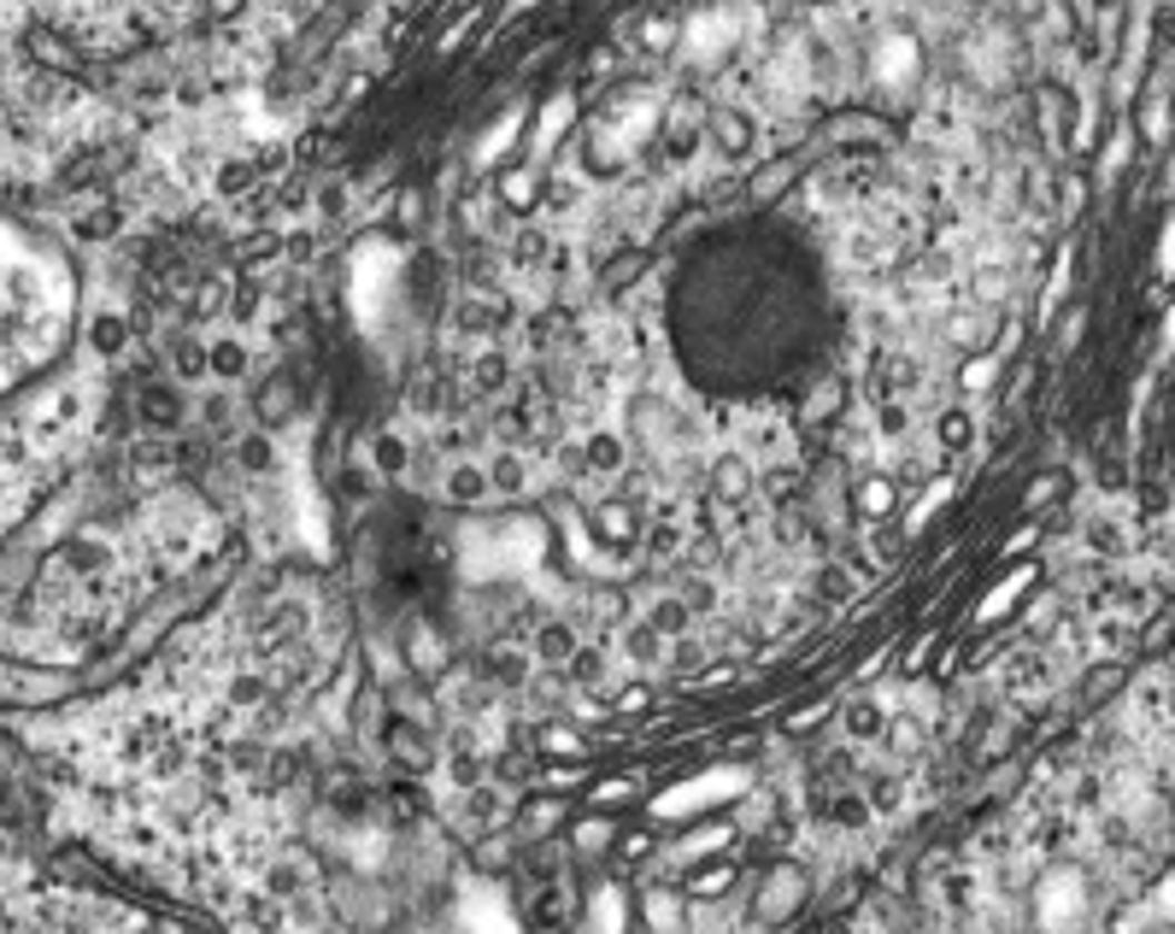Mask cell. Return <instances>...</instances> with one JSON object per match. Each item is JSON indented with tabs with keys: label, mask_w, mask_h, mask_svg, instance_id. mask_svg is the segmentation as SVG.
<instances>
[{
	"label": "cell",
	"mask_w": 1175,
	"mask_h": 934,
	"mask_svg": "<svg viewBox=\"0 0 1175 934\" xmlns=\"http://www.w3.org/2000/svg\"><path fill=\"white\" fill-rule=\"evenodd\" d=\"M1141 123L1152 130V141H1164V130H1169V107H1164V100H1152V107L1141 112Z\"/></svg>",
	"instance_id": "d6986e66"
},
{
	"label": "cell",
	"mask_w": 1175,
	"mask_h": 934,
	"mask_svg": "<svg viewBox=\"0 0 1175 934\" xmlns=\"http://www.w3.org/2000/svg\"><path fill=\"white\" fill-rule=\"evenodd\" d=\"M794 900H799V870H781V882H776V876L765 882V900H758V905L781 917V911H794Z\"/></svg>",
	"instance_id": "30bf717a"
},
{
	"label": "cell",
	"mask_w": 1175,
	"mask_h": 934,
	"mask_svg": "<svg viewBox=\"0 0 1175 934\" xmlns=\"http://www.w3.org/2000/svg\"><path fill=\"white\" fill-rule=\"evenodd\" d=\"M1164 347H1175V306H1169V318H1164Z\"/></svg>",
	"instance_id": "603a6c76"
},
{
	"label": "cell",
	"mask_w": 1175,
	"mask_h": 934,
	"mask_svg": "<svg viewBox=\"0 0 1175 934\" xmlns=\"http://www.w3.org/2000/svg\"><path fill=\"white\" fill-rule=\"evenodd\" d=\"M1028 576H1035V570H1028V565H1023V570L1012 576V583H999L994 594H987V599H982V612H976V617H982V623H994V617H1005V606H1012V599L1023 594V583H1028Z\"/></svg>",
	"instance_id": "9c48e42d"
},
{
	"label": "cell",
	"mask_w": 1175,
	"mask_h": 934,
	"mask_svg": "<svg viewBox=\"0 0 1175 934\" xmlns=\"http://www.w3.org/2000/svg\"><path fill=\"white\" fill-rule=\"evenodd\" d=\"M870 77L882 82V89H912L917 82V41L912 36H888L870 53Z\"/></svg>",
	"instance_id": "5b68a950"
},
{
	"label": "cell",
	"mask_w": 1175,
	"mask_h": 934,
	"mask_svg": "<svg viewBox=\"0 0 1175 934\" xmlns=\"http://www.w3.org/2000/svg\"><path fill=\"white\" fill-rule=\"evenodd\" d=\"M888 506H894V483H888V476H876V483L858 488V511H864V517H882Z\"/></svg>",
	"instance_id": "7c38bea8"
},
{
	"label": "cell",
	"mask_w": 1175,
	"mask_h": 934,
	"mask_svg": "<svg viewBox=\"0 0 1175 934\" xmlns=\"http://www.w3.org/2000/svg\"><path fill=\"white\" fill-rule=\"evenodd\" d=\"M1012 288H1017V282L1005 277V271H982V277H976V306H982V311H987V306H999L1005 295H1012Z\"/></svg>",
	"instance_id": "5bb4252c"
},
{
	"label": "cell",
	"mask_w": 1175,
	"mask_h": 934,
	"mask_svg": "<svg viewBox=\"0 0 1175 934\" xmlns=\"http://www.w3.org/2000/svg\"><path fill=\"white\" fill-rule=\"evenodd\" d=\"M524 107H511V112H500L488 123V130L477 136V148H470V165H477V171H494V165H500L511 148H518V136H524Z\"/></svg>",
	"instance_id": "8992f818"
},
{
	"label": "cell",
	"mask_w": 1175,
	"mask_h": 934,
	"mask_svg": "<svg viewBox=\"0 0 1175 934\" xmlns=\"http://www.w3.org/2000/svg\"><path fill=\"white\" fill-rule=\"evenodd\" d=\"M1169 189H1175V165H1169Z\"/></svg>",
	"instance_id": "d4e9b609"
},
{
	"label": "cell",
	"mask_w": 1175,
	"mask_h": 934,
	"mask_svg": "<svg viewBox=\"0 0 1175 934\" xmlns=\"http://www.w3.org/2000/svg\"><path fill=\"white\" fill-rule=\"evenodd\" d=\"M1164 271H1175V223H1169V236H1164V254H1158Z\"/></svg>",
	"instance_id": "7402d4cb"
},
{
	"label": "cell",
	"mask_w": 1175,
	"mask_h": 934,
	"mask_svg": "<svg viewBox=\"0 0 1175 934\" xmlns=\"http://www.w3.org/2000/svg\"><path fill=\"white\" fill-rule=\"evenodd\" d=\"M1123 159H1128V136L1111 141V153H1105V177H1117V171H1123Z\"/></svg>",
	"instance_id": "44dd1931"
},
{
	"label": "cell",
	"mask_w": 1175,
	"mask_h": 934,
	"mask_svg": "<svg viewBox=\"0 0 1175 934\" xmlns=\"http://www.w3.org/2000/svg\"><path fill=\"white\" fill-rule=\"evenodd\" d=\"M724 841H729V828H724V823H717V828H699L694 841H683V846H676V858H688V864H694V858L717 853V846H724Z\"/></svg>",
	"instance_id": "4fadbf2b"
},
{
	"label": "cell",
	"mask_w": 1175,
	"mask_h": 934,
	"mask_svg": "<svg viewBox=\"0 0 1175 934\" xmlns=\"http://www.w3.org/2000/svg\"><path fill=\"white\" fill-rule=\"evenodd\" d=\"M494 189H500V200L511 206V212H529V206H535V171H529V165H511V171H500Z\"/></svg>",
	"instance_id": "ba28073f"
},
{
	"label": "cell",
	"mask_w": 1175,
	"mask_h": 934,
	"mask_svg": "<svg viewBox=\"0 0 1175 934\" xmlns=\"http://www.w3.org/2000/svg\"><path fill=\"white\" fill-rule=\"evenodd\" d=\"M388 271H400V259L388 254L382 241H365V247H359V259H354V306H359V318H365V324H377V318H382V311H377V295L388 288V282H382Z\"/></svg>",
	"instance_id": "3957f363"
},
{
	"label": "cell",
	"mask_w": 1175,
	"mask_h": 934,
	"mask_svg": "<svg viewBox=\"0 0 1175 934\" xmlns=\"http://www.w3.org/2000/svg\"><path fill=\"white\" fill-rule=\"evenodd\" d=\"M570 123H576V95H552L547 107H541V118L529 123V153L535 159H552V148L570 136Z\"/></svg>",
	"instance_id": "52a82bcc"
},
{
	"label": "cell",
	"mask_w": 1175,
	"mask_h": 934,
	"mask_svg": "<svg viewBox=\"0 0 1175 934\" xmlns=\"http://www.w3.org/2000/svg\"><path fill=\"white\" fill-rule=\"evenodd\" d=\"M529 7H535V0H511V7H506V18H518V12H529Z\"/></svg>",
	"instance_id": "cb8c5ba5"
},
{
	"label": "cell",
	"mask_w": 1175,
	"mask_h": 934,
	"mask_svg": "<svg viewBox=\"0 0 1175 934\" xmlns=\"http://www.w3.org/2000/svg\"><path fill=\"white\" fill-rule=\"evenodd\" d=\"M71 318V288L53 259L0 223V394L59 347Z\"/></svg>",
	"instance_id": "6da1fadb"
},
{
	"label": "cell",
	"mask_w": 1175,
	"mask_h": 934,
	"mask_svg": "<svg viewBox=\"0 0 1175 934\" xmlns=\"http://www.w3.org/2000/svg\"><path fill=\"white\" fill-rule=\"evenodd\" d=\"M1069 295V247L1058 254V265H1053V277H1046V295H1040V324L1058 311V300Z\"/></svg>",
	"instance_id": "8fae6325"
},
{
	"label": "cell",
	"mask_w": 1175,
	"mask_h": 934,
	"mask_svg": "<svg viewBox=\"0 0 1175 934\" xmlns=\"http://www.w3.org/2000/svg\"><path fill=\"white\" fill-rule=\"evenodd\" d=\"M747 787H753L747 764H717V771L694 776V782L665 787V794L653 799V817H699V812H711V805H724V799H740Z\"/></svg>",
	"instance_id": "7a4b0ae2"
},
{
	"label": "cell",
	"mask_w": 1175,
	"mask_h": 934,
	"mask_svg": "<svg viewBox=\"0 0 1175 934\" xmlns=\"http://www.w3.org/2000/svg\"><path fill=\"white\" fill-rule=\"evenodd\" d=\"M606 835H611L606 823H582V828H576V846H588V853H600V841H606Z\"/></svg>",
	"instance_id": "ffe728a7"
},
{
	"label": "cell",
	"mask_w": 1175,
	"mask_h": 934,
	"mask_svg": "<svg viewBox=\"0 0 1175 934\" xmlns=\"http://www.w3.org/2000/svg\"><path fill=\"white\" fill-rule=\"evenodd\" d=\"M717 488H724V494H747L753 488L747 459H724V465H717Z\"/></svg>",
	"instance_id": "9a60e30c"
},
{
	"label": "cell",
	"mask_w": 1175,
	"mask_h": 934,
	"mask_svg": "<svg viewBox=\"0 0 1175 934\" xmlns=\"http://www.w3.org/2000/svg\"><path fill=\"white\" fill-rule=\"evenodd\" d=\"M958 382H964V394H982L987 382H994V359H970V365H964V377H958Z\"/></svg>",
	"instance_id": "e0dca14e"
},
{
	"label": "cell",
	"mask_w": 1175,
	"mask_h": 934,
	"mask_svg": "<svg viewBox=\"0 0 1175 934\" xmlns=\"http://www.w3.org/2000/svg\"><path fill=\"white\" fill-rule=\"evenodd\" d=\"M594 917H600V934L624 928V900H617V887H606V894H600V911H594Z\"/></svg>",
	"instance_id": "2e32d148"
},
{
	"label": "cell",
	"mask_w": 1175,
	"mask_h": 934,
	"mask_svg": "<svg viewBox=\"0 0 1175 934\" xmlns=\"http://www.w3.org/2000/svg\"><path fill=\"white\" fill-rule=\"evenodd\" d=\"M946 494H953V483H935V488H929V494H923V500H917V506H912V529H917V524H923V517H929V511H935V506H940V500H946Z\"/></svg>",
	"instance_id": "ac0fdd59"
},
{
	"label": "cell",
	"mask_w": 1175,
	"mask_h": 934,
	"mask_svg": "<svg viewBox=\"0 0 1175 934\" xmlns=\"http://www.w3.org/2000/svg\"><path fill=\"white\" fill-rule=\"evenodd\" d=\"M735 12L729 7H706V12H694L688 24H683V48H688V59H699V66H711L717 53L735 41Z\"/></svg>",
	"instance_id": "277c9868"
}]
</instances>
